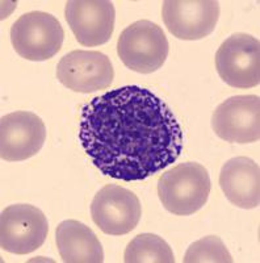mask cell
I'll list each match as a JSON object with an SVG mask.
<instances>
[{
    "instance_id": "4",
    "label": "cell",
    "mask_w": 260,
    "mask_h": 263,
    "mask_svg": "<svg viewBox=\"0 0 260 263\" xmlns=\"http://www.w3.org/2000/svg\"><path fill=\"white\" fill-rule=\"evenodd\" d=\"M65 30L51 13L33 11L21 15L11 28V42L21 58L41 62L61 50Z\"/></svg>"
},
{
    "instance_id": "15",
    "label": "cell",
    "mask_w": 260,
    "mask_h": 263,
    "mask_svg": "<svg viewBox=\"0 0 260 263\" xmlns=\"http://www.w3.org/2000/svg\"><path fill=\"white\" fill-rule=\"evenodd\" d=\"M124 260L126 263H173L175 255L162 237L144 233L130 241L124 253Z\"/></svg>"
},
{
    "instance_id": "6",
    "label": "cell",
    "mask_w": 260,
    "mask_h": 263,
    "mask_svg": "<svg viewBox=\"0 0 260 263\" xmlns=\"http://www.w3.org/2000/svg\"><path fill=\"white\" fill-rule=\"evenodd\" d=\"M48 233V218L30 204L9 205L0 216V246L12 254L33 253L44 245Z\"/></svg>"
},
{
    "instance_id": "10",
    "label": "cell",
    "mask_w": 260,
    "mask_h": 263,
    "mask_svg": "<svg viewBox=\"0 0 260 263\" xmlns=\"http://www.w3.org/2000/svg\"><path fill=\"white\" fill-rule=\"evenodd\" d=\"M162 16L168 32L179 40L197 41L214 32L219 18L215 0H167Z\"/></svg>"
},
{
    "instance_id": "16",
    "label": "cell",
    "mask_w": 260,
    "mask_h": 263,
    "mask_svg": "<svg viewBox=\"0 0 260 263\" xmlns=\"http://www.w3.org/2000/svg\"><path fill=\"white\" fill-rule=\"evenodd\" d=\"M184 263H233L234 259L222 239L217 236H207L192 243L186 251Z\"/></svg>"
},
{
    "instance_id": "1",
    "label": "cell",
    "mask_w": 260,
    "mask_h": 263,
    "mask_svg": "<svg viewBox=\"0 0 260 263\" xmlns=\"http://www.w3.org/2000/svg\"><path fill=\"white\" fill-rule=\"evenodd\" d=\"M79 140L103 175L124 182L145 180L175 163L184 133L172 109L139 86L95 96L82 109Z\"/></svg>"
},
{
    "instance_id": "8",
    "label": "cell",
    "mask_w": 260,
    "mask_h": 263,
    "mask_svg": "<svg viewBox=\"0 0 260 263\" xmlns=\"http://www.w3.org/2000/svg\"><path fill=\"white\" fill-rule=\"evenodd\" d=\"M57 79L74 92H96L112 84L113 65L109 57L100 51L74 50L61 58Z\"/></svg>"
},
{
    "instance_id": "7",
    "label": "cell",
    "mask_w": 260,
    "mask_h": 263,
    "mask_svg": "<svg viewBox=\"0 0 260 263\" xmlns=\"http://www.w3.org/2000/svg\"><path fill=\"white\" fill-rule=\"evenodd\" d=\"M142 206L134 192L117 184L103 187L91 203V217L103 233L124 236L137 228Z\"/></svg>"
},
{
    "instance_id": "11",
    "label": "cell",
    "mask_w": 260,
    "mask_h": 263,
    "mask_svg": "<svg viewBox=\"0 0 260 263\" xmlns=\"http://www.w3.org/2000/svg\"><path fill=\"white\" fill-rule=\"evenodd\" d=\"M46 141V126L41 117L16 111L0 120V157L7 162H21L34 157Z\"/></svg>"
},
{
    "instance_id": "5",
    "label": "cell",
    "mask_w": 260,
    "mask_h": 263,
    "mask_svg": "<svg viewBox=\"0 0 260 263\" xmlns=\"http://www.w3.org/2000/svg\"><path fill=\"white\" fill-rule=\"evenodd\" d=\"M219 78L235 88H252L260 83L259 40L247 33H235L225 40L215 53Z\"/></svg>"
},
{
    "instance_id": "12",
    "label": "cell",
    "mask_w": 260,
    "mask_h": 263,
    "mask_svg": "<svg viewBox=\"0 0 260 263\" xmlns=\"http://www.w3.org/2000/svg\"><path fill=\"white\" fill-rule=\"evenodd\" d=\"M65 17L76 41L93 48L111 40L116 11L108 0H71L65 6Z\"/></svg>"
},
{
    "instance_id": "13",
    "label": "cell",
    "mask_w": 260,
    "mask_h": 263,
    "mask_svg": "<svg viewBox=\"0 0 260 263\" xmlns=\"http://www.w3.org/2000/svg\"><path fill=\"white\" fill-rule=\"evenodd\" d=\"M219 187L227 200L238 208H257L260 204L259 164L247 157L229 159L219 173Z\"/></svg>"
},
{
    "instance_id": "3",
    "label": "cell",
    "mask_w": 260,
    "mask_h": 263,
    "mask_svg": "<svg viewBox=\"0 0 260 263\" xmlns=\"http://www.w3.org/2000/svg\"><path fill=\"white\" fill-rule=\"evenodd\" d=\"M170 44L165 32L150 20H138L121 32L117 54L124 65L139 74H151L165 65Z\"/></svg>"
},
{
    "instance_id": "9",
    "label": "cell",
    "mask_w": 260,
    "mask_h": 263,
    "mask_svg": "<svg viewBox=\"0 0 260 263\" xmlns=\"http://www.w3.org/2000/svg\"><path fill=\"white\" fill-rule=\"evenodd\" d=\"M212 128L219 138L231 144H251L260 138V98L236 95L215 108Z\"/></svg>"
},
{
    "instance_id": "14",
    "label": "cell",
    "mask_w": 260,
    "mask_h": 263,
    "mask_svg": "<svg viewBox=\"0 0 260 263\" xmlns=\"http://www.w3.org/2000/svg\"><path fill=\"white\" fill-rule=\"evenodd\" d=\"M55 243L63 262H104V250L97 236L91 228L78 220H65L58 225Z\"/></svg>"
},
{
    "instance_id": "2",
    "label": "cell",
    "mask_w": 260,
    "mask_h": 263,
    "mask_svg": "<svg viewBox=\"0 0 260 263\" xmlns=\"http://www.w3.org/2000/svg\"><path fill=\"white\" fill-rule=\"evenodd\" d=\"M212 182L209 173L197 162L180 163L162 174L158 195L162 205L176 216H191L208 201Z\"/></svg>"
}]
</instances>
